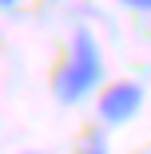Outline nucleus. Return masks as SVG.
I'll use <instances>...</instances> for the list:
<instances>
[{
  "instance_id": "f257e3e1",
  "label": "nucleus",
  "mask_w": 151,
  "mask_h": 154,
  "mask_svg": "<svg viewBox=\"0 0 151 154\" xmlns=\"http://www.w3.org/2000/svg\"><path fill=\"white\" fill-rule=\"evenodd\" d=\"M103 79V55H100V44L92 40L87 28H80L76 40H72V51L64 59V67L56 71L52 79V91L60 103H80L84 95H92Z\"/></svg>"
},
{
  "instance_id": "f03ea898",
  "label": "nucleus",
  "mask_w": 151,
  "mask_h": 154,
  "mask_svg": "<svg viewBox=\"0 0 151 154\" xmlns=\"http://www.w3.org/2000/svg\"><path fill=\"white\" fill-rule=\"evenodd\" d=\"M143 107V87L123 79V83H111L103 95H100V119L111 122V127H123V122H131Z\"/></svg>"
},
{
  "instance_id": "7ed1b4c3",
  "label": "nucleus",
  "mask_w": 151,
  "mask_h": 154,
  "mask_svg": "<svg viewBox=\"0 0 151 154\" xmlns=\"http://www.w3.org/2000/svg\"><path fill=\"white\" fill-rule=\"evenodd\" d=\"M84 154H107V142L103 138H92V142L84 146Z\"/></svg>"
},
{
  "instance_id": "20e7f679",
  "label": "nucleus",
  "mask_w": 151,
  "mask_h": 154,
  "mask_svg": "<svg viewBox=\"0 0 151 154\" xmlns=\"http://www.w3.org/2000/svg\"><path fill=\"white\" fill-rule=\"evenodd\" d=\"M127 8H135V12H151V0H123Z\"/></svg>"
},
{
  "instance_id": "39448f33",
  "label": "nucleus",
  "mask_w": 151,
  "mask_h": 154,
  "mask_svg": "<svg viewBox=\"0 0 151 154\" xmlns=\"http://www.w3.org/2000/svg\"><path fill=\"white\" fill-rule=\"evenodd\" d=\"M20 4V0H0V8H16Z\"/></svg>"
}]
</instances>
